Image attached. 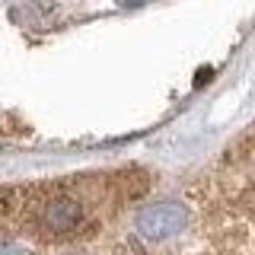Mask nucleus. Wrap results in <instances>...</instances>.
Wrapping results in <instances>:
<instances>
[{
  "mask_svg": "<svg viewBox=\"0 0 255 255\" xmlns=\"http://www.w3.org/2000/svg\"><path fill=\"white\" fill-rule=\"evenodd\" d=\"M143 0H118V6H140Z\"/></svg>",
  "mask_w": 255,
  "mask_h": 255,
  "instance_id": "4",
  "label": "nucleus"
},
{
  "mask_svg": "<svg viewBox=\"0 0 255 255\" xmlns=\"http://www.w3.org/2000/svg\"><path fill=\"white\" fill-rule=\"evenodd\" d=\"M0 255H29V252L22 249L19 243H13V239H3V243H0Z\"/></svg>",
  "mask_w": 255,
  "mask_h": 255,
  "instance_id": "3",
  "label": "nucleus"
},
{
  "mask_svg": "<svg viewBox=\"0 0 255 255\" xmlns=\"http://www.w3.org/2000/svg\"><path fill=\"white\" fill-rule=\"evenodd\" d=\"M191 217L175 239L134 255H255V128L188 188Z\"/></svg>",
  "mask_w": 255,
  "mask_h": 255,
  "instance_id": "1",
  "label": "nucleus"
},
{
  "mask_svg": "<svg viewBox=\"0 0 255 255\" xmlns=\"http://www.w3.org/2000/svg\"><path fill=\"white\" fill-rule=\"evenodd\" d=\"M191 217L188 198H163V201H150L134 214V236L131 243L140 246H159L169 243L185 230Z\"/></svg>",
  "mask_w": 255,
  "mask_h": 255,
  "instance_id": "2",
  "label": "nucleus"
}]
</instances>
